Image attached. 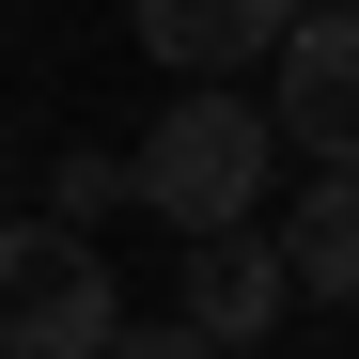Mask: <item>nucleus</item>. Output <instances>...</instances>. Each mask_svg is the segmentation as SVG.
Returning <instances> with one entry per match:
<instances>
[{
  "label": "nucleus",
  "mask_w": 359,
  "mask_h": 359,
  "mask_svg": "<svg viewBox=\"0 0 359 359\" xmlns=\"http://www.w3.org/2000/svg\"><path fill=\"white\" fill-rule=\"evenodd\" d=\"M47 219H63V234L126 219V156H63V172H47Z\"/></svg>",
  "instance_id": "nucleus-8"
},
{
  "label": "nucleus",
  "mask_w": 359,
  "mask_h": 359,
  "mask_svg": "<svg viewBox=\"0 0 359 359\" xmlns=\"http://www.w3.org/2000/svg\"><path fill=\"white\" fill-rule=\"evenodd\" d=\"M0 219H16V188H0Z\"/></svg>",
  "instance_id": "nucleus-10"
},
{
  "label": "nucleus",
  "mask_w": 359,
  "mask_h": 359,
  "mask_svg": "<svg viewBox=\"0 0 359 359\" xmlns=\"http://www.w3.org/2000/svg\"><path fill=\"white\" fill-rule=\"evenodd\" d=\"M109 344H126L109 266H63L47 297H16V313H0V359H109Z\"/></svg>",
  "instance_id": "nucleus-5"
},
{
  "label": "nucleus",
  "mask_w": 359,
  "mask_h": 359,
  "mask_svg": "<svg viewBox=\"0 0 359 359\" xmlns=\"http://www.w3.org/2000/svg\"><path fill=\"white\" fill-rule=\"evenodd\" d=\"M63 266H94V234H63V219H0V313H16V297H47Z\"/></svg>",
  "instance_id": "nucleus-7"
},
{
  "label": "nucleus",
  "mask_w": 359,
  "mask_h": 359,
  "mask_svg": "<svg viewBox=\"0 0 359 359\" xmlns=\"http://www.w3.org/2000/svg\"><path fill=\"white\" fill-rule=\"evenodd\" d=\"M172 313H188L219 359H266V328L297 313V281H281V250H266V234H203V250H188V281H172Z\"/></svg>",
  "instance_id": "nucleus-4"
},
{
  "label": "nucleus",
  "mask_w": 359,
  "mask_h": 359,
  "mask_svg": "<svg viewBox=\"0 0 359 359\" xmlns=\"http://www.w3.org/2000/svg\"><path fill=\"white\" fill-rule=\"evenodd\" d=\"M109 359H219V344H203L188 313H126V344H109Z\"/></svg>",
  "instance_id": "nucleus-9"
},
{
  "label": "nucleus",
  "mask_w": 359,
  "mask_h": 359,
  "mask_svg": "<svg viewBox=\"0 0 359 359\" xmlns=\"http://www.w3.org/2000/svg\"><path fill=\"white\" fill-rule=\"evenodd\" d=\"M266 141L313 156V172H359V0H313L266 63Z\"/></svg>",
  "instance_id": "nucleus-2"
},
{
  "label": "nucleus",
  "mask_w": 359,
  "mask_h": 359,
  "mask_svg": "<svg viewBox=\"0 0 359 359\" xmlns=\"http://www.w3.org/2000/svg\"><path fill=\"white\" fill-rule=\"evenodd\" d=\"M266 250H281V281H297V297H359V172H313V188L281 203Z\"/></svg>",
  "instance_id": "nucleus-6"
},
{
  "label": "nucleus",
  "mask_w": 359,
  "mask_h": 359,
  "mask_svg": "<svg viewBox=\"0 0 359 359\" xmlns=\"http://www.w3.org/2000/svg\"><path fill=\"white\" fill-rule=\"evenodd\" d=\"M266 172H281V141H266V109H250V94H172L156 126L126 141V203L172 219V234L203 250V234H250Z\"/></svg>",
  "instance_id": "nucleus-1"
},
{
  "label": "nucleus",
  "mask_w": 359,
  "mask_h": 359,
  "mask_svg": "<svg viewBox=\"0 0 359 359\" xmlns=\"http://www.w3.org/2000/svg\"><path fill=\"white\" fill-rule=\"evenodd\" d=\"M313 0H141V47L172 63V94H234V63H281V32Z\"/></svg>",
  "instance_id": "nucleus-3"
}]
</instances>
